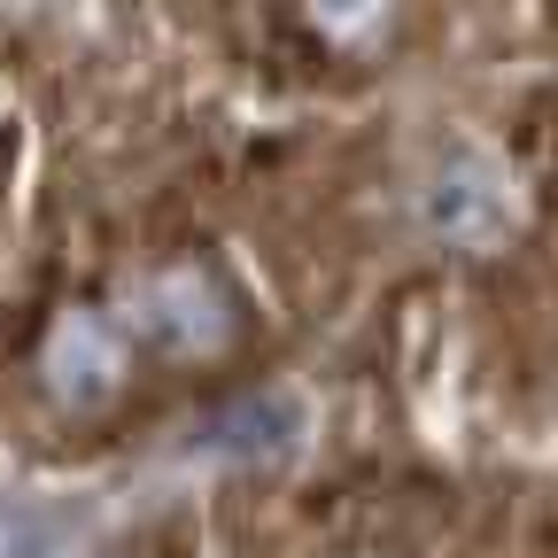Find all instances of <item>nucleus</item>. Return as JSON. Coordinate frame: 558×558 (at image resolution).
<instances>
[{"label": "nucleus", "instance_id": "f257e3e1", "mask_svg": "<svg viewBox=\"0 0 558 558\" xmlns=\"http://www.w3.org/2000/svg\"><path fill=\"white\" fill-rule=\"evenodd\" d=\"M140 341H156L163 357H218L233 341V295L209 264H163L156 279H140L132 303L117 311Z\"/></svg>", "mask_w": 558, "mask_h": 558}, {"label": "nucleus", "instance_id": "f03ea898", "mask_svg": "<svg viewBox=\"0 0 558 558\" xmlns=\"http://www.w3.org/2000/svg\"><path fill=\"white\" fill-rule=\"evenodd\" d=\"M132 373V326L109 311H62L39 341V380L62 411H101Z\"/></svg>", "mask_w": 558, "mask_h": 558}]
</instances>
